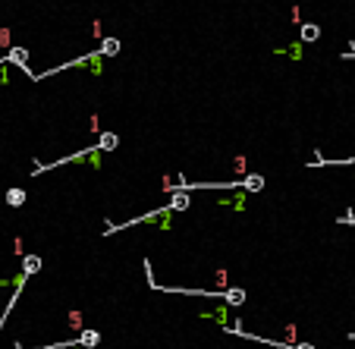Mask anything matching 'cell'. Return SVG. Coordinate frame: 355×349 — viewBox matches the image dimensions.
Returning <instances> with one entry per match:
<instances>
[{
	"instance_id": "obj_13",
	"label": "cell",
	"mask_w": 355,
	"mask_h": 349,
	"mask_svg": "<svg viewBox=\"0 0 355 349\" xmlns=\"http://www.w3.org/2000/svg\"><path fill=\"white\" fill-rule=\"evenodd\" d=\"M295 349H314V346H311V343H298Z\"/></svg>"
},
{
	"instance_id": "obj_5",
	"label": "cell",
	"mask_w": 355,
	"mask_h": 349,
	"mask_svg": "<svg viewBox=\"0 0 355 349\" xmlns=\"http://www.w3.org/2000/svg\"><path fill=\"white\" fill-rule=\"evenodd\" d=\"M117 145H120L117 132H101V142H98V148H101V151H114Z\"/></svg>"
},
{
	"instance_id": "obj_1",
	"label": "cell",
	"mask_w": 355,
	"mask_h": 349,
	"mask_svg": "<svg viewBox=\"0 0 355 349\" xmlns=\"http://www.w3.org/2000/svg\"><path fill=\"white\" fill-rule=\"evenodd\" d=\"M7 60L25 69V63H29V50H25V47H19V44H13V47H10V53H7Z\"/></svg>"
},
{
	"instance_id": "obj_7",
	"label": "cell",
	"mask_w": 355,
	"mask_h": 349,
	"mask_svg": "<svg viewBox=\"0 0 355 349\" xmlns=\"http://www.w3.org/2000/svg\"><path fill=\"white\" fill-rule=\"evenodd\" d=\"M101 343V334H98V330H82V337H79V346H98Z\"/></svg>"
},
{
	"instance_id": "obj_6",
	"label": "cell",
	"mask_w": 355,
	"mask_h": 349,
	"mask_svg": "<svg viewBox=\"0 0 355 349\" xmlns=\"http://www.w3.org/2000/svg\"><path fill=\"white\" fill-rule=\"evenodd\" d=\"M185 208H189V195H185V189H179L170 201V211H185Z\"/></svg>"
},
{
	"instance_id": "obj_4",
	"label": "cell",
	"mask_w": 355,
	"mask_h": 349,
	"mask_svg": "<svg viewBox=\"0 0 355 349\" xmlns=\"http://www.w3.org/2000/svg\"><path fill=\"white\" fill-rule=\"evenodd\" d=\"M317 38H321V25L305 22V25H302V41H305V44H311V41H317Z\"/></svg>"
},
{
	"instance_id": "obj_12",
	"label": "cell",
	"mask_w": 355,
	"mask_h": 349,
	"mask_svg": "<svg viewBox=\"0 0 355 349\" xmlns=\"http://www.w3.org/2000/svg\"><path fill=\"white\" fill-rule=\"evenodd\" d=\"M69 324L72 327H82V315H79V311H72V315H69Z\"/></svg>"
},
{
	"instance_id": "obj_8",
	"label": "cell",
	"mask_w": 355,
	"mask_h": 349,
	"mask_svg": "<svg viewBox=\"0 0 355 349\" xmlns=\"http://www.w3.org/2000/svg\"><path fill=\"white\" fill-rule=\"evenodd\" d=\"M7 205L22 208V205H25V192H22V189H10V192H7Z\"/></svg>"
},
{
	"instance_id": "obj_2",
	"label": "cell",
	"mask_w": 355,
	"mask_h": 349,
	"mask_svg": "<svg viewBox=\"0 0 355 349\" xmlns=\"http://www.w3.org/2000/svg\"><path fill=\"white\" fill-rule=\"evenodd\" d=\"M38 271H41V258H38V255H25V258H22V274L32 277V274H38Z\"/></svg>"
},
{
	"instance_id": "obj_11",
	"label": "cell",
	"mask_w": 355,
	"mask_h": 349,
	"mask_svg": "<svg viewBox=\"0 0 355 349\" xmlns=\"http://www.w3.org/2000/svg\"><path fill=\"white\" fill-rule=\"evenodd\" d=\"M0 44H4V47H13V44H10V29H0Z\"/></svg>"
},
{
	"instance_id": "obj_10",
	"label": "cell",
	"mask_w": 355,
	"mask_h": 349,
	"mask_svg": "<svg viewBox=\"0 0 355 349\" xmlns=\"http://www.w3.org/2000/svg\"><path fill=\"white\" fill-rule=\"evenodd\" d=\"M223 296H227V302H230V305H242V302H245V292H242L239 286L227 289V292H223Z\"/></svg>"
},
{
	"instance_id": "obj_3",
	"label": "cell",
	"mask_w": 355,
	"mask_h": 349,
	"mask_svg": "<svg viewBox=\"0 0 355 349\" xmlns=\"http://www.w3.org/2000/svg\"><path fill=\"white\" fill-rule=\"evenodd\" d=\"M242 189H249V192H261V189H264V176L249 173L245 179H242Z\"/></svg>"
},
{
	"instance_id": "obj_9",
	"label": "cell",
	"mask_w": 355,
	"mask_h": 349,
	"mask_svg": "<svg viewBox=\"0 0 355 349\" xmlns=\"http://www.w3.org/2000/svg\"><path fill=\"white\" fill-rule=\"evenodd\" d=\"M101 53H107V57H117V53H120V41H117V38H104V41H101Z\"/></svg>"
}]
</instances>
